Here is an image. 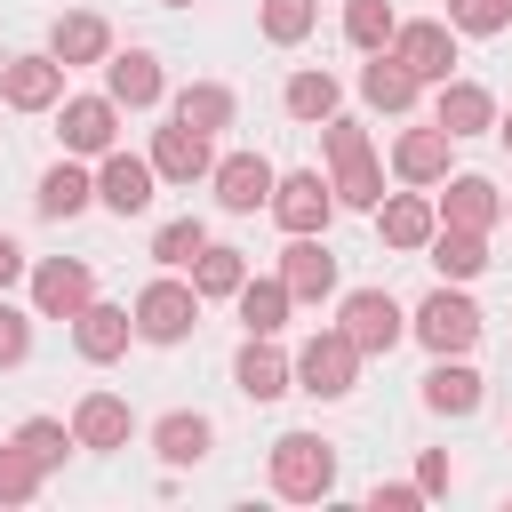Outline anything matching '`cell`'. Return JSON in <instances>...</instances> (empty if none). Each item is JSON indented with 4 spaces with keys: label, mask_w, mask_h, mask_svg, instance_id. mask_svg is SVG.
Segmentation results:
<instances>
[{
    "label": "cell",
    "mask_w": 512,
    "mask_h": 512,
    "mask_svg": "<svg viewBox=\"0 0 512 512\" xmlns=\"http://www.w3.org/2000/svg\"><path fill=\"white\" fill-rule=\"evenodd\" d=\"M432 120L464 144V136H480V128H496V96L480 88V80H440V104H432Z\"/></svg>",
    "instance_id": "cell-14"
},
{
    "label": "cell",
    "mask_w": 512,
    "mask_h": 512,
    "mask_svg": "<svg viewBox=\"0 0 512 512\" xmlns=\"http://www.w3.org/2000/svg\"><path fill=\"white\" fill-rule=\"evenodd\" d=\"M208 248V232L192 224V216H176V224H160V240H152V256L168 264V272H192V256Z\"/></svg>",
    "instance_id": "cell-36"
},
{
    "label": "cell",
    "mask_w": 512,
    "mask_h": 512,
    "mask_svg": "<svg viewBox=\"0 0 512 512\" xmlns=\"http://www.w3.org/2000/svg\"><path fill=\"white\" fill-rule=\"evenodd\" d=\"M40 480H48V464H40L24 440H8V448H0V504H32Z\"/></svg>",
    "instance_id": "cell-32"
},
{
    "label": "cell",
    "mask_w": 512,
    "mask_h": 512,
    "mask_svg": "<svg viewBox=\"0 0 512 512\" xmlns=\"http://www.w3.org/2000/svg\"><path fill=\"white\" fill-rule=\"evenodd\" d=\"M152 184H160V168H152V160H136V152H104L96 200H104L112 216H144V208H152Z\"/></svg>",
    "instance_id": "cell-11"
},
{
    "label": "cell",
    "mask_w": 512,
    "mask_h": 512,
    "mask_svg": "<svg viewBox=\"0 0 512 512\" xmlns=\"http://www.w3.org/2000/svg\"><path fill=\"white\" fill-rule=\"evenodd\" d=\"M272 488L296 496V504L328 496V488H336V448H328L320 432H280V440H272Z\"/></svg>",
    "instance_id": "cell-1"
},
{
    "label": "cell",
    "mask_w": 512,
    "mask_h": 512,
    "mask_svg": "<svg viewBox=\"0 0 512 512\" xmlns=\"http://www.w3.org/2000/svg\"><path fill=\"white\" fill-rule=\"evenodd\" d=\"M392 32H400V24H392V0H352V8H344V40H352V48L376 56V48H392Z\"/></svg>",
    "instance_id": "cell-34"
},
{
    "label": "cell",
    "mask_w": 512,
    "mask_h": 512,
    "mask_svg": "<svg viewBox=\"0 0 512 512\" xmlns=\"http://www.w3.org/2000/svg\"><path fill=\"white\" fill-rule=\"evenodd\" d=\"M168 8H192V0H168Z\"/></svg>",
    "instance_id": "cell-46"
},
{
    "label": "cell",
    "mask_w": 512,
    "mask_h": 512,
    "mask_svg": "<svg viewBox=\"0 0 512 512\" xmlns=\"http://www.w3.org/2000/svg\"><path fill=\"white\" fill-rule=\"evenodd\" d=\"M312 16H320L312 0H264V40H272V48H296V40L312 32Z\"/></svg>",
    "instance_id": "cell-38"
},
{
    "label": "cell",
    "mask_w": 512,
    "mask_h": 512,
    "mask_svg": "<svg viewBox=\"0 0 512 512\" xmlns=\"http://www.w3.org/2000/svg\"><path fill=\"white\" fill-rule=\"evenodd\" d=\"M448 144H456V136H448L440 120H432V128H408V136L392 144L400 184H440V176H448Z\"/></svg>",
    "instance_id": "cell-21"
},
{
    "label": "cell",
    "mask_w": 512,
    "mask_h": 512,
    "mask_svg": "<svg viewBox=\"0 0 512 512\" xmlns=\"http://www.w3.org/2000/svg\"><path fill=\"white\" fill-rule=\"evenodd\" d=\"M16 440H24L48 472L64 464V448H80V440H72V424H56V416H24V424H16Z\"/></svg>",
    "instance_id": "cell-37"
},
{
    "label": "cell",
    "mask_w": 512,
    "mask_h": 512,
    "mask_svg": "<svg viewBox=\"0 0 512 512\" xmlns=\"http://www.w3.org/2000/svg\"><path fill=\"white\" fill-rule=\"evenodd\" d=\"M416 496H424V488H376V496H368V504H376V512H408V504H416Z\"/></svg>",
    "instance_id": "cell-43"
},
{
    "label": "cell",
    "mask_w": 512,
    "mask_h": 512,
    "mask_svg": "<svg viewBox=\"0 0 512 512\" xmlns=\"http://www.w3.org/2000/svg\"><path fill=\"white\" fill-rule=\"evenodd\" d=\"M336 328H344V336H352L360 352H392V344L408 336V312H400V304H392L384 288H352V296H344V320H336Z\"/></svg>",
    "instance_id": "cell-8"
},
{
    "label": "cell",
    "mask_w": 512,
    "mask_h": 512,
    "mask_svg": "<svg viewBox=\"0 0 512 512\" xmlns=\"http://www.w3.org/2000/svg\"><path fill=\"white\" fill-rule=\"evenodd\" d=\"M176 120H184V128H200V136L232 128V88H224V80H192V88L176 96Z\"/></svg>",
    "instance_id": "cell-29"
},
{
    "label": "cell",
    "mask_w": 512,
    "mask_h": 512,
    "mask_svg": "<svg viewBox=\"0 0 512 512\" xmlns=\"http://www.w3.org/2000/svg\"><path fill=\"white\" fill-rule=\"evenodd\" d=\"M208 440H216V424H208L200 408H176V416H160V424H152V448H160L168 464H200V456H208Z\"/></svg>",
    "instance_id": "cell-28"
},
{
    "label": "cell",
    "mask_w": 512,
    "mask_h": 512,
    "mask_svg": "<svg viewBox=\"0 0 512 512\" xmlns=\"http://www.w3.org/2000/svg\"><path fill=\"white\" fill-rule=\"evenodd\" d=\"M432 208H440V224H464V232H488V224L504 216V192H496L488 176H448V192H440Z\"/></svg>",
    "instance_id": "cell-16"
},
{
    "label": "cell",
    "mask_w": 512,
    "mask_h": 512,
    "mask_svg": "<svg viewBox=\"0 0 512 512\" xmlns=\"http://www.w3.org/2000/svg\"><path fill=\"white\" fill-rule=\"evenodd\" d=\"M192 328H200V288L192 280H152L136 296V336L144 344H184Z\"/></svg>",
    "instance_id": "cell-4"
},
{
    "label": "cell",
    "mask_w": 512,
    "mask_h": 512,
    "mask_svg": "<svg viewBox=\"0 0 512 512\" xmlns=\"http://www.w3.org/2000/svg\"><path fill=\"white\" fill-rule=\"evenodd\" d=\"M128 336H136V312H128V304H88V312L72 320L80 360H120V352H128Z\"/></svg>",
    "instance_id": "cell-17"
},
{
    "label": "cell",
    "mask_w": 512,
    "mask_h": 512,
    "mask_svg": "<svg viewBox=\"0 0 512 512\" xmlns=\"http://www.w3.org/2000/svg\"><path fill=\"white\" fill-rule=\"evenodd\" d=\"M280 280H288V296L296 304H320L328 288H336V256L312 240V232H288V256H280Z\"/></svg>",
    "instance_id": "cell-13"
},
{
    "label": "cell",
    "mask_w": 512,
    "mask_h": 512,
    "mask_svg": "<svg viewBox=\"0 0 512 512\" xmlns=\"http://www.w3.org/2000/svg\"><path fill=\"white\" fill-rule=\"evenodd\" d=\"M104 96H112L120 112H144V104H160V64H152L144 48H128V56H104Z\"/></svg>",
    "instance_id": "cell-20"
},
{
    "label": "cell",
    "mask_w": 512,
    "mask_h": 512,
    "mask_svg": "<svg viewBox=\"0 0 512 512\" xmlns=\"http://www.w3.org/2000/svg\"><path fill=\"white\" fill-rule=\"evenodd\" d=\"M376 224H384V248H432V232H440V208H432L424 192H392V200L376 208Z\"/></svg>",
    "instance_id": "cell-22"
},
{
    "label": "cell",
    "mask_w": 512,
    "mask_h": 512,
    "mask_svg": "<svg viewBox=\"0 0 512 512\" xmlns=\"http://www.w3.org/2000/svg\"><path fill=\"white\" fill-rule=\"evenodd\" d=\"M8 280H24V248L0 232V288H8Z\"/></svg>",
    "instance_id": "cell-44"
},
{
    "label": "cell",
    "mask_w": 512,
    "mask_h": 512,
    "mask_svg": "<svg viewBox=\"0 0 512 512\" xmlns=\"http://www.w3.org/2000/svg\"><path fill=\"white\" fill-rule=\"evenodd\" d=\"M496 136H504V144H512V120H504V128H496Z\"/></svg>",
    "instance_id": "cell-45"
},
{
    "label": "cell",
    "mask_w": 512,
    "mask_h": 512,
    "mask_svg": "<svg viewBox=\"0 0 512 512\" xmlns=\"http://www.w3.org/2000/svg\"><path fill=\"white\" fill-rule=\"evenodd\" d=\"M320 144H328V160H352V152H368V128L336 112V120H320Z\"/></svg>",
    "instance_id": "cell-40"
},
{
    "label": "cell",
    "mask_w": 512,
    "mask_h": 512,
    "mask_svg": "<svg viewBox=\"0 0 512 512\" xmlns=\"http://www.w3.org/2000/svg\"><path fill=\"white\" fill-rule=\"evenodd\" d=\"M416 88H424V80H416L392 48H376V56L360 64V96H368L376 112H408V104H416Z\"/></svg>",
    "instance_id": "cell-25"
},
{
    "label": "cell",
    "mask_w": 512,
    "mask_h": 512,
    "mask_svg": "<svg viewBox=\"0 0 512 512\" xmlns=\"http://www.w3.org/2000/svg\"><path fill=\"white\" fill-rule=\"evenodd\" d=\"M24 352H32V320H24L16 304H0V368H16Z\"/></svg>",
    "instance_id": "cell-41"
},
{
    "label": "cell",
    "mask_w": 512,
    "mask_h": 512,
    "mask_svg": "<svg viewBox=\"0 0 512 512\" xmlns=\"http://www.w3.org/2000/svg\"><path fill=\"white\" fill-rule=\"evenodd\" d=\"M240 280H248L240 248H200V256H192V288H200V296H240Z\"/></svg>",
    "instance_id": "cell-33"
},
{
    "label": "cell",
    "mask_w": 512,
    "mask_h": 512,
    "mask_svg": "<svg viewBox=\"0 0 512 512\" xmlns=\"http://www.w3.org/2000/svg\"><path fill=\"white\" fill-rule=\"evenodd\" d=\"M336 208H384V168H376V152H352V160H336Z\"/></svg>",
    "instance_id": "cell-30"
},
{
    "label": "cell",
    "mask_w": 512,
    "mask_h": 512,
    "mask_svg": "<svg viewBox=\"0 0 512 512\" xmlns=\"http://www.w3.org/2000/svg\"><path fill=\"white\" fill-rule=\"evenodd\" d=\"M152 168H160L168 184H200V176H216V152H208V136H200V128H184V120H176V128H160V136H152Z\"/></svg>",
    "instance_id": "cell-12"
},
{
    "label": "cell",
    "mask_w": 512,
    "mask_h": 512,
    "mask_svg": "<svg viewBox=\"0 0 512 512\" xmlns=\"http://www.w3.org/2000/svg\"><path fill=\"white\" fill-rule=\"evenodd\" d=\"M48 56H56V64H104V56H112V24L88 16V8H72V16H56V32H48Z\"/></svg>",
    "instance_id": "cell-19"
},
{
    "label": "cell",
    "mask_w": 512,
    "mask_h": 512,
    "mask_svg": "<svg viewBox=\"0 0 512 512\" xmlns=\"http://www.w3.org/2000/svg\"><path fill=\"white\" fill-rule=\"evenodd\" d=\"M424 408L432 416H472L480 408V368H464L456 352H440L432 376H424Z\"/></svg>",
    "instance_id": "cell-24"
},
{
    "label": "cell",
    "mask_w": 512,
    "mask_h": 512,
    "mask_svg": "<svg viewBox=\"0 0 512 512\" xmlns=\"http://www.w3.org/2000/svg\"><path fill=\"white\" fill-rule=\"evenodd\" d=\"M64 72L72 64H56V56H8L0 64V104L8 112H48V104H64Z\"/></svg>",
    "instance_id": "cell-6"
},
{
    "label": "cell",
    "mask_w": 512,
    "mask_h": 512,
    "mask_svg": "<svg viewBox=\"0 0 512 512\" xmlns=\"http://www.w3.org/2000/svg\"><path fill=\"white\" fill-rule=\"evenodd\" d=\"M416 488L440 496V488H448V456H424V464H416Z\"/></svg>",
    "instance_id": "cell-42"
},
{
    "label": "cell",
    "mask_w": 512,
    "mask_h": 512,
    "mask_svg": "<svg viewBox=\"0 0 512 512\" xmlns=\"http://www.w3.org/2000/svg\"><path fill=\"white\" fill-rule=\"evenodd\" d=\"M272 216H280V232H320L336 216V184H320V168H296L272 184Z\"/></svg>",
    "instance_id": "cell-9"
},
{
    "label": "cell",
    "mask_w": 512,
    "mask_h": 512,
    "mask_svg": "<svg viewBox=\"0 0 512 512\" xmlns=\"http://www.w3.org/2000/svg\"><path fill=\"white\" fill-rule=\"evenodd\" d=\"M360 344L344 336V328H320L304 352H296V392H312V400H344L352 392V376H360Z\"/></svg>",
    "instance_id": "cell-2"
},
{
    "label": "cell",
    "mask_w": 512,
    "mask_h": 512,
    "mask_svg": "<svg viewBox=\"0 0 512 512\" xmlns=\"http://www.w3.org/2000/svg\"><path fill=\"white\" fill-rule=\"evenodd\" d=\"M232 304H240V328H248V336H280L296 296H288V280H240Z\"/></svg>",
    "instance_id": "cell-27"
},
{
    "label": "cell",
    "mask_w": 512,
    "mask_h": 512,
    "mask_svg": "<svg viewBox=\"0 0 512 512\" xmlns=\"http://www.w3.org/2000/svg\"><path fill=\"white\" fill-rule=\"evenodd\" d=\"M56 136H64V152H112V136H120V104H112V96H72Z\"/></svg>",
    "instance_id": "cell-15"
},
{
    "label": "cell",
    "mask_w": 512,
    "mask_h": 512,
    "mask_svg": "<svg viewBox=\"0 0 512 512\" xmlns=\"http://www.w3.org/2000/svg\"><path fill=\"white\" fill-rule=\"evenodd\" d=\"M392 56H400L416 80L440 88V80L456 72V24H400V32H392Z\"/></svg>",
    "instance_id": "cell-10"
},
{
    "label": "cell",
    "mask_w": 512,
    "mask_h": 512,
    "mask_svg": "<svg viewBox=\"0 0 512 512\" xmlns=\"http://www.w3.org/2000/svg\"><path fill=\"white\" fill-rule=\"evenodd\" d=\"M448 24H456V32H472V40H488V32H504V24H512V0H448Z\"/></svg>",
    "instance_id": "cell-39"
},
{
    "label": "cell",
    "mask_w": 512,
    "mask_h": 512,
    "mask_svg": "<svg viewBox=\"0 0 512 512\" xmlns=\"http://www.w3.org/2000/svg\"><path fill=\"white\" fill-rule=\"evenodd\" d=\"M128 432H136V416H128L120 392H88V400L72 408V440H80V448H128Z\"/></svg>",
    "instance_id": "cell-18"
},
{
    "label": "cell",
    "mask_w": 512,
    "mask_h": 512,
    "mask_svg": "<svg viewBox=\"0 0 512 512\" xmlns=\"http://www.w3.org/2000/svg\"><path fill=\"white\" fill-rule=\"evenodd\" d=\"M504 208H512V200H504Z\"/></svg>",
    "instance_id": "cell-47"
},
{
    "label": "cell",
    "mask_w": 512,
    "mask_h": 512,
    "mask_svg": "<svg viewBox=\"0 0 512 512\" xmlns=\"http://www.w3.org/2000/svg\"><path fill=\"white\" fill-rule=\"evenodd\" d=\"M232 384H240L248 400H280V392L296 384V368L272 352V336H248V344H240V360H232Z\"/></svg>",
    "instance_id": "cell-23"
},
{
    "label": "cell",
    "mask_w": 512,
    "mask_h": 512,
    "mask_svg": "<svg viewBox=\"0 0 512 512\" xmlns=\"http://www.w3.org/2000/svg\"><path fill=\"white\" fill-rule=\"evenodd\" d=\"M432 264H440V280H480V272H488V232L440 224V232H432Z\"/></svg>",
    "instance_id": "cell-26"
},
{
    "label": "cell",
    "mask_w": 512,
    "mask_h": 512,
    "mask_svg": "<svg viewBox=\"0 0 512 512\" xmlns=\"http://www.w3.org/2000/svg\"><path fill=\"white\" fill-rule=\"evenodd\" d=\"M88 200H96V184H88L72 160H56V168L40 176V216H80Z\"/></svg>",
    "instance_id": "cell-31"
},
{
    "label": "cell",
    "mask_w": 512,
    "mask_h": 512,
    "mask_svg": "<svg viewBox=\"0 0 512 512\" xmlns=\"http://www.w3.org/2000/svg\"><path fill=\"white\" fill-rule=\"evenodd\" d=\"M208 184H216V208L256 216V208H272V184H280V176H272V160H264V152H224Z\"/></svg>",
    "instance_id": "cell-7"
},
{
    "label": "cell",
    "mask_w": 512,
    "mask_h": 512,
    "mask_svg": "<svg viewBox=\"0 0 512 512\" xmlns=\"http://www.w3.org/2000/svg\"><path fill=\"white\" fill-rule=\"evenodd\" d=\"M408 328H416L424 352H472V344H480V304H472L464 288H432Z\"/></svg>",
    "instance_id": "cell-3"
},
{
    "label": "cell",
    "mask_w": 512,
    "mask_h": 512,
    "mask_svg": "<svg viewBox=\"0 0 512 512\" xmlns=\"http://www.w3.org/2000/svg\"><path fill=\"white\" fill-rule=\"evenodd\" d=\"M288 112L296 120H336V72H296L288 80Z\"/></svg>",
    "instance_id": "cell-35"
},
{
    "label": "cell",
    "mask_w": 512,
    "mask_h": 512,
    "mask_svg": "<svg viewBox=\"0 0 512 512\" xmlns=\"http://www.w3.org/2000/svg\"><path fill=\"white\" fill-rule=\"evenodd\" d=\"M32 304H40L48 320H80V312L96 304V272H88L80 256H48V264H32Z\"/></svg>",
    "instance_id": "cell-5"
}]
</instances>
